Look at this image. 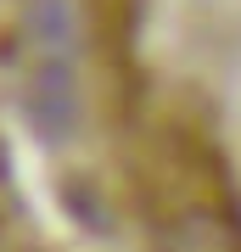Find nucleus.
<instances>
[{
	"instance_id": "f257e3e1",
	"label": "nucleus",
	"mask_w": 241,
	"mask_h": 252,
	"mask_svg": "<svg viewBox=\"0 0 241 252\" xmlns=\"http://www.w3.org/2000/svg\"><path fill=\"white\" fill-rule=\"evenodd\" d=\"M146 207L169 252H241V0H118Z\"/></svg>"
}]
</instances>
